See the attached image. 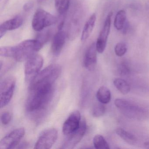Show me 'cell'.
<instances>
[{
    "mask_svg": "<svg viewBox=\"0 0 149 149\" xmlns=\"http://www.w3.org/2000/svg\"><path fill=\"white\" fill-rule=\"evenodd\" d=\"M31 91L27 103V110L35 112L44 109L48 105L53 97L54 89L53 85H49Z\"/></svg>",
    "mask_w": 149,
    "mask_h": 149,
    "instance_id": "obj_1",
    "label": "cell"
},
{
    "mask_svg": "<svg viewBox=\"0 0 149 149\" xmlns=\"http://www.w3.org/2000/svg\"><path fill=\"white\" fill-rule=\"evenodd\" d=\"M62 68L58 64H52L40 71L30 83L29 89L35 90L44 86L53 85L61 73Z\"/></svg>",
    "mask_w": 149,
    "mask_h": 149,
    "instance_id": "obj_2",
    "label": "cell"
},
{
    "mask_svg": "<svg viewBox=\"0 0 149 149\" xmlns=\"http://www.w3.org/2000/svg\"><path fill=\"white\" fill-rule=\"evenodd\" d=\"M42 48L36 39L26 40L17 46L10 47L9 57L17 61L23 62L36 54Z\"/></svg>",
    "mask_w": 149,
    "mask_h": 149,
    "instance_id": "obj_3",
    "label": "cell"
},
{
    "mask_svg": "<svg viewBox=\"0 0 149 149\" xmlns=\"http://www.w3.org/2000/svg\"><path fill=\"white\" fill-rule=\"evenodd\" d=\"M55 16L42 9H38L35 13L32 20V27L36 32H40L44 29L56 23Z\"/></svg>",
    "mask_w": 149,
    "mask_h": 149,
    "instance_id": "obj_4",
    "label": "cell"
},
{
    "mask_svg": "<svg viewBox=\"0 0 149 149\" xmlns=\"http://www.w3.org/2000/svg\"><path fill=\"white\" fill-rule=\"evenodd\" d=\"M114 103L116 107L119 109L123 114L128 117L141 119L145 116L146 113L142 108L125 99L117 98Z\"/></svg>",
    "mask_w": 149,
    "mask_h": 149,
    "instance_id": "obj_5",
    "label": "cell"
},
{
    "mask_svg": "<svg viewBox=\"0 0 149 149\" xmlns=\"http://www.w3.org/2000/svg\"><path fill=\"white\" fill-rule=\"evenodd\" d=\"M25 66V79L31 82L40 71L43 66V59L38 54H35L26 60Z\"/></svg>",
    "mask_w": 149,
    "mask_h": 149,
    "instance_id": "obj_6",
    "label": "cell"
},
{
    "mask_svg": "<svg viewBox=\"0 0 149 149\" xmlns=\"http://www.w3.org/2000/svg\"><path fill=\"white\" fill-rule=\"evenodd\" d=\"M16 84V79L8 76L2 80L0 84V104L1 108L6 106L13 97Z\"/></svg>",
    "mask_w": 149,
    "mask_h": 149,
    "instance_id": "obj_7",
    "label": "cell"
},
{
    "mask_svg": "<svg viewBox=\"0 0 149 149\" xmlns=\"http://www.w3.org/2000/svg\"><path fill=\"white\" fill-rule=\"evenodd\" d=\"M25 132L26 131L24 128H19L14 130L1 139L0 142V149L15 148L24 137Z\"/></svg>",
    "mask_w": 149,
    "mask_h": 149,
    "instance_id": "obj_8",
    "label": "cell"
},
{
    "mask_svg": "<svg viewBox=\"0 0 149 149\" xmlns=\"http://www.w3.org/2000/svg\"><path fill=\"white\" fill-rule=\"evenodd\" d=\"M58 137V131L55 128L47 129L42 133L37 140L36 149H49L51 148Z\"/></svg>",
    "mask_w": 149,
    "mask_h": 149,
    "instance_id": "obj_9",
    "label": "cell"
},
{
    "mask_svg": "<svg viewBox=\"0 0 149 149\" xmlns=\"http://www.w3.org/2000/svg\"><path fill=\"white\" fill-rule=\"evenodd\" d=\"M87 129V124L85 119L81 121L80 127L75 131L68 135L64 141L62 148L64 149H72L81 141L85 135Z\"/></svg>",
    "mask_w": 149,
    "mask_h": 149,
    "instance_id": "obj_10",
    "label": "cell"
},
{
    "mask_svg": "<svg viewBox=\"0 0 149 149\" xmlns=\"http://www.w3.org/2000/svg\"><path fill=\"white\" fill-rule=\"evenodd\" d=\"M113 13L109 12L106 17L103 27L100 32L97 40L96 42L97 50L99 54L103 53L107 44V40L110 31L111 17Z\"/></svg>",
    "mask_w": 149,
    "mask_h": 149,
    "instance_id": "obj_11",
    "label": "cell"
},
{
    "mask_svg": "<svg viewBox=\"0 0 149 149\" xmlns=\"http://www.w3.org/2000/svg\"><path fill=\"white\" fill-rule=\"evenodd\" d=\"M82 21V12L78 8L74 13L68 29L67 36L70 40L75 39L80 33Z\"/></svg>",
    "mask_w": 149,
    "mask_h": 149,
    "instance_id": "obj_12",
    "label": "cell"
},
{
    "mask_svg": "<svg viewBox=\"0 0 149 149\" xmlns=\"http://www.w3.org/2000/svg\"><path fill=\"white\" fill-rule=\"evenodd\" d=\"M81 121L80 112L77 110L73 111L63 123L62 129L63 134L68 136L75 131L80 127Z\"/></svg>",
    "mask_w": 149,
    "mask_h": 149,
    "instance_id": "obj_13",
    "label": "cell"
},
{
    "mask_svg": "<svg viewBox=\"0 0 149 149\" xmlns=\"http://www.w3.org/2000/svg\"><path fill=\"white\" fill-rule=\"evenodd\" d=\"M97 50L95 42L92 43L85 52L84 58V65L90 71L94 70L97 62Z\"/></svg>",
    "mask_w": 149,
    "mask_h": 149,
    "instance_id": "obj_14",
    "label": "cell"
},
{
    "mask_svg": "<svg viewBox=\"0 0 149 149\" xmlns=\"http://www.w3.org/2000/svg\"><path fill=\"white\" fill-rule=\"evenodd\" d=\"M67 34L64 31L58 30L55 35L51 45V52L54 55L58 56L61 54L66 42Z\"/></svg>",
    "mask_w": 149,
    "mask_h": 149,
    "instance_id": "obj_15",
    "label": "cell"
},
{
    "mask_svg": "<svg viewBox=\"0 0 149 149\" xmlns=\"http://www.w3.org/2000/svg\"><path fill=\"white\" fill-rule=\"evenodd\" d=\"M23 23V19L21 16H17L3 22L0 26V39H1L8 31L19 28Z\"/></svg>",
    "mask_w": 149,
    "mask_h": 149,
    "instance_id": "obj_16",
    "label": "cell"
},
{
    "mask_svg": "<svg viewBox=\"0 0 149 149\" xmlns=\"http://www.w3.org/2000/svg\"><path fill=\"white\" fill-rule=\"evenodd\" d=\"M96 21V15L95 13L93 14L84 25L81 37L82 41H85L90 36L95 27Z\"/></svg>",
    "mask_w": 149,
    "mask_h": 149,
    "instance_id": "obj_17",
    "label": "cell"
},
{
    "mask_svg": "<svg viewBox=\"0 0 149 149\" xmlns=\"http://www.w3.org/2000/svg\"><path fill=\"white\" fill-rule=\"evenodd\" d=\"M96 97L100 102L106 104L109 103L111 100V93L108 88L102 86L97 90Z\"/></svg>",
    "mask_w": 149,
    "mask_h": 149,
    "instance_id": "obj_18",
    "label": "cell"
},
{
    "mask_svg": "<svg viewBox=\"0 0 149 149\" xmlns=\"http://www.w3.org/2000/svg\"><path fill=\"white\" fill-rule=\"evenodd\" d=\"M116 132L123 140L130 145H134L137 142V139L133 134L126 131L122 128L117 129Z\"/></svg>",
    "mask_w": 149,
    "mask_h": 149,
    "instance_id": "obj_19",
    "label": "cell"
},
{
    "mask_svg": "<svg viewBox=\"0 0 149 149\" xmlns=\"http://www.w3.org/2000/svg\"><path fill=\"white\" fill-rule=\"evenodd\" d=\"M126 13L125 11L121 10L118 11L115 16L114 25L117 30H121L123 28L126 22Z\"/></svg>",
    "mask_w": 149,
    "mask_h": 149,
    "instance_id": "obj_20",
    "label": "cell"
},
{
    "mask_svg": "<svg viewBox=\"0 0 149 149\" xmlns=\"http://www.w3.org/2000/svg\"><path fill=\"white\" fill-rule=\"evenodd\" d=\"M116 88L123 95H126L130 92V87L129 84L123 79L116 78L113 81Z\"/></svg>",
    "mask_w": 149,
    "mask_h": 149,
    "instance_id": "obj_21",
    "label": "cell"
},
{
    "mask_svg": "<svg viewBox=\"0 0 149 149\" xmlns=\"http://www.w3.org/2000/svg\"><path fill=\"white\" fill-rule=\"evenodd\" d=\"M70 0H55L56 9L60 15H64L69 8Z\"/></svg>",
    "mask_w": 149,
    "mask_h": 149,
    "instance_id": "obj_22",
    "label": "cell"
},
{
    "mask_svg": "<svg viewBox=\"0 0 149 149\" xmlns=\"http://www.w3.org/2000/svg\"><path fill=\"white\" fill-rule=\"evenodd\" d=\"M93 144L97 149H109L108 143L103 136L100 135H96L93 139Z\"/></svg>",
    "mask_w": 149,
    "mask_h": 149,
    "instance_id": "obj_23",
    "label": "cell"
},
{
    "mask_svg": "<svg viewBox=\"0 0 149 149\" xmlns=\"http://www.w3.org/2000/svg\"><path fill=\"white\" fill-rule=\"evenodd\" d=\"M106 107L104 104L100 102L96 104L93 107L92 115L94 117H100L105 114Z\"/></svg>",
    "mask_w": 149,
    "mask_h": 149,
    "instance_id": "obj_24",
    "label": "cell"
},
{
    "mask_svg": "<svg viewBox=\"0 0 149 149\" xmlns=\"http://www.w3.org/2000/svg\"><path fill=\"white\" fill-rule=\"evenodd\" d=\"M51 36V32L49 30H42L39 32L36 37V40L43 47L44 45L48 41Z\"/></svg>",
    "mask_w": 149,
    "mask_h": 149,
    "instance_id": "obj_25",
    "label": "cell"
},
{
    "mask_svg": "<svg viewBox=\"0 0 149 149\" xmlns=\"http://www.w3.org/2000/svg\"><path fill=\"white\" fill-rule=\"evenodd\" d=\"M127 46L124 42H118L115 46V54L117 56L120 57L124 55L127 52Z\"/></svg>",
    "mask_w": 149,
    "mask_h": 149,
    "instance_id": "obj_26",
    "label": "cell"
},
{
    "mask_svg": "<svg viewBox=\"0 0 149 149\" xmlns=\"http://www.w3.org/2000/svg\"><path fill=\"white\" fill-rule=\"evenodd\" d=\"M118 72L121 76H126L129 75L130 72V70L129 66L125 63H123L118 66Z\"/></svg>",
    "mask_w": 149,
    "mask_h": 149,
    "instance_id": "obj_27",
    "label": "cell"
},
{
    "mask_svg": "<svg viewBox=\"0 0 149 149\" xmlns=\"http://www.w3.org/2000/svg\"><path fill=\"white\" fill-rule=\"evenodd\" d=\"M12 118V114L10 112H7V111L3 112L1 117V123L4 125L8 124L11 122Z\"/></svg>",
    "mask_w": 149,
    "mask_h": 149,
    "instance_id": "obj_28",
    "label": "cell"
},
{
    "mask_svg": "<svg viewBox=\"0 0 149 149\" xmlns=\"http://www.w3.org/2000/svg\"><path fill=\"white\" fill-rule=\"evenodd\" d=\"M33 6L34 4L33 2L30 1V2H27L23 6V10L25 12H29L33 8Z\"/></svg>",
    "mask_w": 149,
    "mask_h": 149,
    "instance_id": "obj_29",
    "label": "cell"
},
{
    "mask_svg": "<svg viewBox=\"0 0 149 149\" xmlns=\"http://www.w3.org/2000/svg\"><path fill=\"white\" fill-rule=\"evenodd\" d=\"M9 0H0V11L2 12L6 6Z\"/></svg>",
    "mask_w": 149,
    "mask_h": 149,
    "instance_id": "obj_30",
    "label": "cell"
},
{
    "mask_svg": "<svg viewBox=\"0 0 149 149\" xmlns=\"http://www.w3.org/2000/svg\"><path fill=\"white\" fill-rule=\"evenodd\" d=\"M143 146L145 148L149 149V142H145Z\"/></svg>",
    "mask_w": 149,
    "mask_h": 149,
    "instance_id": "obj_31",
    "label": "cell"
},
{
    "mask_svg": "<svg viewBox=\"0 0 149 149\" xmlns=\"http://www.w3.org/2000/svg\"><path fill=\"white\" fill-rule=\"evenodd\" d=\"M38 2H42V1H44V0H38Z\"/></svg>",
    "mask_w": 149,
    "mask_h": 149,
    "instance_id": "obj_32",
    "label": "cell"
}]
</instances>
